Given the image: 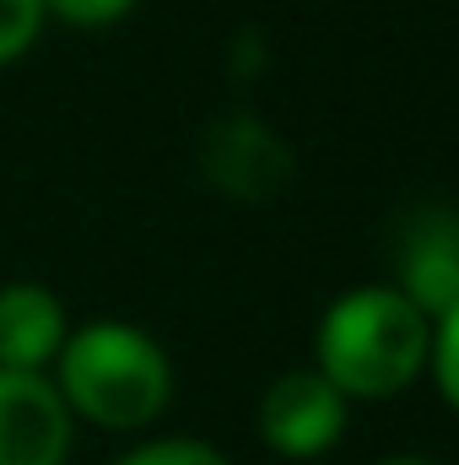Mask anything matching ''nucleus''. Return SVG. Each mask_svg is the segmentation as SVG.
<instances>
[{"label": "nucleus", "mask_w": 459, "mask_h": 465, "mask_svg": "<svg viewBox=\"0 0 459 465\" xmlns=\"http://www.w3.org/2000/svg\"><path fill=\"white\" fill-rule=\"evenodd\" d=\"M427 351H433V320L395 282L346 287L314 331V368L346 401L405 395L427 373Z\"/></svg>", "instance_id": "f257e3e1"}, {"label": "nucleus", "mask_w": 459, "mask_h": 465, "mask_svg": "<svg viewBox=\"0 0 459 465\" xmlns=\"http://www.w3.org/2000/svg\"><path fill=\"white\" fill-rule=\"evenodd\" d=\"M54 390L71 417L103 433H141L173 401V362L151 331L130 320H93L65 336L54 357Z\"/></svg>", "instance_id": "f03ea898"}, {"label": "nucleus", "mask_w": 459, "mask_h": 465, "mask_svg": "<svg viewBox=\"0 0 459 465\" xmlns=\"http://www.w3.org/2000/svg\"><path fill=\"white\" fill-rule=\"evenodd\" d=\"M351 401L319 368H287L259 395V439L281 460H319L341 444Z\"/></svg>", "instance_id": "7ed1b4c3"}, {"label": "nucleus", "mask_w": 459, "mask_h": 465, "mask_svg": "<svg viewBox=\"0 0 459 465\" xmlns=\"http://www.w3.org/2000/svg\"><path fill=\"white\" fill-rule=\"evenodd\" d=\"M76 417L49 373L0 368V465H65Z\"/></svg>", "instance_id": "20e7f679"}, {"label": "nucleus", "mask_w": 459, "mask_h": 465, "mask_svg": "<svg viewBox=\"0 0 459 465\" xmlns=\"http://www.w3.org/2000/svg\"><path fill=\"white\" fill-rule=\"evenodd\" d=\"M206 179L217 190H228L238 201H265L287 184V146L259 124V119H222L211 135H206Z\"/></svg>", "instance_id": "39448f33"}, {"label": "nucleus", "mask_w": 459, "mask_h": 465, "mask_svg": "<svg viewBox=\"0 0 459 465\" xmlns=\"http://www.w3.org/2000/svg\"><path fill=\"white\" fill-rule=\"evenodd\" d=\"M395 287L427 314H449L459 303V217L454 212H422L400 238V276Z\"/></svg>", "instance_id": "423d86ee"}, {"label": "nucleus", "mask_w": 459, "mask_h": 465, "mask_svg": "<svg viewBox=\"0 0 459 465\" xmlns=\"http://www.w3.org/2000/svg\"><path fill=\"white\" fill-rule=\"evenodd\" d=\"M65 303L44 282H5L0 287V368L44 373L65 347Z\"/></svg>", "instance_id": "0eeeda50"}, {"label": "nucleus", "mask_w": 459, "mask_h": 465, "mask_svg": "<svg viewBox=\"0 0 459 465\" xmlns=\"http://www.w3.org/2000/svg\"><path fill=\"white\" fill-rule=\"evenodd\" d=\"M114 465H232V460L206 439H146V444L124 450Z\"/></svg>", "instance_id": "6e6552de"}, {"label": "nucleus", "mask_w": 459, "mask_h": 465, "mask_svg": "<svg viewBox=\"0 0 459 465\" xmlns=\"http://www.w3.org/2000/svg\"><path fill=\"white\" fill-rule=\"evenodd\" d=\"M427 368H433L438 395L459 411V303L449 309V314L433 320V351H427Z\"/></svg>", "instance_id": "1a4fd4ad"}, {"label": "nucleus", "mask_w": 459, "mask_h": 465, "mask_svg": "<svg viewBox=\"0 0 459 465\" xmlns=\"http://www.w3.org/2000/svg\"><path fill=\"white\" fill-rule=\"evenodd\" d=\"M44 33V0H0V65L22 60Z\"/></svg>", "instance_id": "9d476101"}, {"label": "nucleus", "mask_w": 459, "mask_h": 465, "mask_svg": "<svg viewBox=\"0 0 459 465\" xmlns=\"http://www.w3.org/2000/svg\"><path fill=\"white\" fill-rule=\"evenodd\" d=\"M135 11V0H44V16H60L71 27H114Z\"/></svg>", "instance_id": "9b49d317"}, {"label": "nucleus", "mask_w": 459, "mask_h": 465, "mask_svg": "<svg viewBox=\"0 0 459 465\" xmlns=\"http://www.w3.org/2000/svg\"><path fill=\"white\" fill-rule=\"evenodd\" d=\"M378 465H438V460H422V455H395V460H378Z\"/></svg>", "instance_id": "f8f14e48"}]
</instances>
